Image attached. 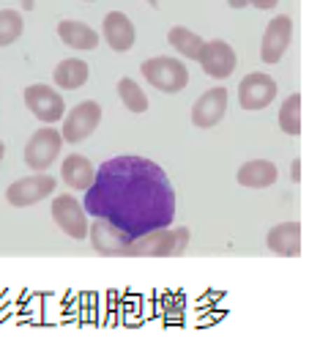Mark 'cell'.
I'll return each instance as SVG.
<instances>
[{
	"label": "cell",
	"mask_w": 320,
	"mask_h": 359,
	"mask_svg": "<svg viewBox=\"0 0 320 359\" xmlns=\"http://www.w3.org/2000/svg\"><path fill=\"white\" fill-rule=\"evenodd\" d=\"M53 219H55V225H58L60 231L69 236V239L74 241H83L88 239V211L83 203H77V198L74 195H58L55 201H53Z\"/></svg>",
	"instance_id": "52a82bcc"
},
{
	"label": "cell",
	"mask_w": 320,
	"mask_h": 359,
	"mask_svg": "<svg viewBox=\"0 0 320 359\" xmlns=\"http://www.w3.org/2000/svg\"><path fill=\"white\" fill-rule=\"evenodd\" d=\"M83 206L90 217L113 225L118 233L137 239L173 225L175 189L162 165L123 154L99 165Z\"/></svg>",
	"instance_id": "6da1fadb"
},
{
	"label": "cell",
	"mask_w": 320,
	"mask_h": 359,
	"mask_svg": "<svg viewBox=\"0 0 320 359\" xmlns=\"http://www.w3.org/2000/svg\"><path fill=\"white\" fill-rule=\"evenodd\" d=\"M118 96H120L123 107L132 110V113H137V116L148 110V96L132 77H120V80H118Z\"/></svg>",
	"instance_id": "44dd1931"
},
{
	"label": "cell",
	"mask_w": 320,
	"mask_h": 359,
	"mask_svg": "<svg viewBox=\"0 0 320 359\" xmlns=\"http://www.w3.org/2000/svg\"><path fill=\"white\" fill-rule=\"evenodd\" d=\"M99 121H102V104L93 102V99L80 102V104L71 107V113L63 118V129H60L63 143H71V146L83 143L85 137L93 135V129L99 126Z\"/></svg>",
	"instance_id": "5b68a950"
},
{
	"label": "cell",
	"mask_w": 320,
	"mask_h": 359,
	"mask_svg": "<svg viewBox=\"0 0 320 359\" xmlns=\"http://www.w3.org/2000/svg\"><path fill=\"white\" fill-rule=\"evenodd\" d=\"M58 36L60 41L66 47H71V50H96L99 47V33L90 25H85V22H80V20L58 22Z\"/></svg>",
	"instance_id": "e0dca14e"
},
{
	"label": "cell",
	"mask_w": 320,
	"mask_h": 359,
	"mask_svg": "<svg viewBox=\"0 0 320 359\" xmlns=\"http://www.w3.org/2000/svg\"><path fill=\"white\" fill-rule=\"evenodd\" d=\"M88 74H90V69L85 60L66 58L55 66V86L63 90H77L88 83Z\"/></svg>",
	"instance_id": "d6986e66"
},
{
	"label": "cell",
	"mask_w": 320,
	"mask_h": 359,
	"mask_svg": "<svg viewBox=\"0 0 320 359\" xmlns=\"http://www.w3.org/2000/svg\"><path fill=\"white\" fill-rule=\"evenodd\" d=\"M274 96H277V83L265 72L246 74L241 80V86H238V104L244 110H263V107H268L274 102Z\"/></svg>",
	"instance_id": "8fae6325"
},
{
	"label": "cell",
	"mask_w": 320,
	"mask_h": 359,
	"mask_svg": "<svg viewBox=\"0 0 320 359\" xmlns=\"http://www.w3.org/2000/svg\"><path fill=\"white\" fill-rule=\"evenodd\" d=\"M60 176H63V184L69 189H77V192H85L90 187V181L96 176V168L90 165L88 156H80V154H69L60 165Z\"/></svg>",
	"instance_id": "2e32d148"
},
{
	"label": "cell",
	"mask_w": 320,
	"mask_h": 359,
	"mask_svg": "<svg viewBox=\"0 0 320 359\" xmlns=\"http://www.w3.org/2000/svg\"><path fill=\"white\" fill-rule=\"evenodd\" d=\"M22 30H25V20H22L20 11H14V8L0 11V47L14 44L22 36Z\"/></svg>",
	"instance_id": "603a6c76"
},
{
	"label": "cell",
	"mask_w": 320,
	"mask_h": 359,
	"mask_svg": "<svg viewBox=\"0 0 320 359\" xmlns=\"http://www.w3.org/2000/svg\"><path fill=\"white\" fill-rule=\"evenodd\" d=\"M143 77L148 80V86H153L162 93H178L189 83V69L178 58L159 55V58H151L143 63Z\"/></svg>",
	"instance_id": "3957f363"
},
{
	"label": "cell",
	"mask_w": 320,
	"mask_h": 359,
	"mask_svg": "<svg viewBox=\"0 0 320 359\" xmlns=\"http://www.w3.org/2000/svg\"><path fill=\"white\" fill-rule=\"evenodd\" d=\"M246 3H252V6L260 8V11H268V8H274L279 0H246Z\"/></svg>",
	"instance_id": "cb8c5ba5"
},
{
	"label": "cell",
	"mask_w": 320,
	"mask_h": 359,
	"mask_svg": "<svg viewBox=\"0 0 320 359\" xmlns=\"http://www.w3.org/2000/svg\"><path fill=\"white\" fill-rule=\"evenodd\" d=\"M279 126L291 137L301 135V93H291L285 104L279 107Z\"/></svg>",
	"instance_id": "7402d4cb"
},
{
	"label": "cell",
	"mask_w": 320,
	"mask_h": 359,
	"mask_svg": "<svg viewBox=\"0 0 320 359\" xmlns=\"http://www.w3.org/2000/svg\"><path fill=\"white\" fill-rule=\"evenodd\" d=\"M167 41H170V47H173L175 53H181L186 60H197L200 55V50H203V39L195 33V30H186V28H173L167 33Z\"/></svg>",
	"instance_id": "ffe728a7"
},
{
	"label": "cell",
	"mask_w": 320,
	"mask_h": 359,
	"mask_svg": "<svg viewBox=\"0 0 320 359\" xmlns=\"http://www.w3.org/2000/svg\"><path fill=\"white\" fill-rule=\"evenodd\" d=\"M228 6H230V8H244V6H249V3H246V0H228Z\"/></svg>",
	"instance_id": "484cf974"
},
{
	"label": "cell",
	"mask_w": 320,
	"mask_h": 359,
	"mask_svg": "<svg viewBox=\"0 0 320 359\" xmlns=\"http://www.w3.org/2000/svg\"><path fill=\"white\" fill-rule=\"evenodd\" d=\"M102 36L104 41L116 50V53H129L134 47V39H137V30L132 25V20L123 14V11H110L102 22Z\"/></svg>",
	"instance_id": "4fadbf2b"
},
{
	"label": "cell",
	"mask_w": 320,
	"mask_h": 359,
	"mask_svg": "<svg viewBox=\"0 0 320 359\" xmlns=\"http://www.w3.org/2000/svg\"><path fill=\"white\" fill-rule=\"evenodd\" d=\"M291 179H293V184H298V181H301V162H298V159L291 165Z\"/></svg>",
	"instance_id": "d4e9b609"
},
{
	"label": "cell",
	"mask_w": 320,
	"mask_h": 359,
	"mask_svg": "<svg viewBox=\"0 0 320 359\" xmlns=\"http://www.w3.org/2000/svg\"><path fill=\"white\" fill-rule=\"evenodd\" d=\"M148 6H153V8H156V6H159V0H146Z\"/></svg>",
	"instance_id": "f1b7e54d"
},
{
	"label": "cell",
	"mask_w": 320,
	"mask_h": 359,
	"mask_svg": "<svg viewBox=\"0 0 320 359\" xmlns=\"http://www.w3.org/2000/svg\"><path fill=\"white\" fill-rule=\"evenodd\" d=\"M60 149H63V137L55 126H44L39 129L25 146V165H28L33 173H44L55 165V159L60 156Z\"/></svg>",
	"instance_id": "277c9868"
},
{
	"label": "cell",
	"mask_w": 320,
	"mask_h": 359,
	"mask_svg": "<svg viewBox=\"0 0 320 359\" xmlns=\"http://www.w3.org/2000/svg\"><path fill=\"white\" fill-rule=\"evenodd\" d=\"M22 99H25V107H28L30 113L41 121V123H58V121L66 116V102H63V96H60L55 88H50V86H41V83L28 86L25 93H22Z\"/></svg>",
	"instance_id": "ba28073f"
},
{
	"label": "cell",
	"mask_w": 320,
	"mask_h": 359,
	"mask_svg": "<svg viewBox=\"0 0 320 359\" xmlns=\"http://www.w3.org/2000/svg\"><path fill=\"white\" fill-rule=\"evenodd\" d=\"M189 244V231L186 228H159L146 236L126 241L120 255L126 258H167V255H181Z\"/></svg>",
	"instance_id": "7a4b0ae2"
},
{
	"label": "cell",
	"mask_w": 320,
	"mask_h": 359,
	"mask_svg": "<svg viewBox=\"0 0 320 359\" xmlns=\"http://www.w3.org/2000/svg\"><path fill=\"white\" fill-rule=\"evenodd\" d=\"M265 247L274 255L282 258H298L301 255V225L298 222H279L268 231L265 236Z\"/></svg>",
	"instance_id": "5bb4252c"
},
{
	"label": "cell",
	"mask_w": 320,
	"mask_h": 359,
	"mask_svg": "<svg viewBox=\"0 0 320 359\" xmlns=\"http://www.w3.org/2000/svg\"><path fill=\"white\" fill-rule=\"evenodd\" d=\"M20 3H22L25 11H33V8H36V0H20Z\"/></svg>",
	"instance_id": "4316f807"
},
{
	"label": "cell",
	"mask_w": 320,
	"mask_h": 359,
	"mask_svg": "<svg viewBox=\"0 0 320 359\" xmlns=\"http://www.w3.org/2000/svg\"><path fill=\"white\" fill-rule=\"evenodd\" d=\"M228 88L216 86V88L205 90L203 96L192 104V123L197 129H214L228 113Z\"/></svg>",
	"instance_id": "7c38bea8"
},
{
	"label": "cell",
	"mask_w": 320,
	"mask_h": 359,
	"mask_svg": "<svg viewBox=\"0 0 320 359\" xmlns=\"http://www.w3.org/2000/svg\"><path fill=\"white\" fill-rule=\"evenodd\" d=\"M277 165L268 162V159H252V162H244L235 173V179L241 187L246 189H265L271 184H277Z\"/></svg>",
	"instance_id": "9a60e30c"
},
{
	"label": "cell",
	"mask_w": 320,
	"mask_h": 359,
	"mask_svg": "<svg viewBox=\"0 0 320 359\" xmlns=\"http://www.w3.org/2000/svg\"><path fill=\"white\" fill-rule=\"evenodd\" d=\"M291 39H293V20L291 17H288V14L274 17V20L265 25V33H263V41H260L263 63H268V66L279 63L282 55L288 53V47H291Z\"/></svg>",
	"instance_id": "30bf717a"
},
{
	"label": "cell",
	"mask_w": 320,
	"mask_h": 359,
	"mask_svg": "<svg viewBox=\"0 0 320 359\" xmlns=\"http://www.w3.org/2000/svg\"><path fill=\"white\" fill-rule=\"evenodd\" d=\"M53 192H55V176H50V173H33L28 179L14 181L6 189V201L14 209H28V206L41 203L44 198H50Z\"/></svg>",
	"instance_id": "8992f818"
},
{
	"label": "cell",
	"mask_w": 320,
	"mask_h": 359,
	"mask_svg": "<svg viewBox=\"0 0 320 359\" xmlns=\"http://www.w3.org/2000/svg\"><path fill=\"white\" fill-rule=\"evenodd\" d=\"M3 154H6V146H3V140H0V162H3Z\"/></svg>",
	"instance_id": "83f0119b"
},
{
	"label": "cell",
	"mask_w": 320,
	"mask_h": 359,
	"mask_svg": "<svg viewBox=\"0 0 320 359\" xmlns=\"http://www.w3.org/2000/svg\"><path fill=\"white\" fill-rule=\"evenodd\" d=\"M197 63L208 77L214 80H225L230 77L235 69H238V58H235V50L222 41V39H214V41H205L200 55H197Z\"/></svg>",
	"instance_id": "9c48e42d"
},
{
	"label": "cell",
	"mask_w": 320,
	"mask_h": 359,
	"mask_svg": "<svg viewBox=\"0 0 320 359\" xmlns=\"http://www.w3.org/2000/svg\"><path fill=\"white\" fill-rule=\"evenodd\" d=\"M88 233H90V244H93V250H96V252H102V255H120L123 244H126V241H132L129 236L118 233L113 225H107V222H102V219H96V222H93V228H88Z\"/></svg>",
	"instance_id": "ac0fdd59"
}]
</instances>
